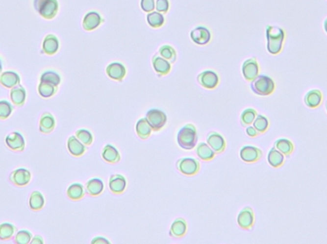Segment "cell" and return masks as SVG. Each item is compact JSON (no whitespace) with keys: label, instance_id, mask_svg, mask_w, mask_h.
I'll list each match as a JSON object with an SVG mask.
<instances>
[{"label":"cell","instance_id":"6da1fadb","mask_svg":"<svg viewBox=\"0 0 327 244\" xmlns=\"http://www.w3.org/2000/svg\"><path fill=\"white\" fill-rule=\"evenodd\" d=\"M286 34L284 29L277 26L268 25L266 27L267 50L271 55H278L283 49Z\"/></svg>","mask_w":327,"mask_h":244},{"label":"cell","instance_id":"7a4b0ae2","mask_svg":"<svg viewBox=\"0 0 327 244\" xmlns=\"http://www.w3.org/2000/svg\"><path fill=\"white\" fill-rule=\"evenodd\" d=\"M197 130L192 123L184 125L177 133V143L183 149H193L197 144Z\"/></svg>","mask_w":327,"mask_h":244},{"label":"cell","instance_id":"3957f363","mask_svg":"<svg viewBox=\"0 0 327 244\" xmlns=\"http://www.w3.org/2000/svg\"><path fill=\"white\" fill-rule=\"evenodd\" d=\"M251 89L259 96H269L276 89V83L266 75H258L254 80L251 81Z\"/></svg>","mask_w":327,"mask_h":244},{"label":"cell","instance_id":"277c9868","mask_svg":"<svg viewBox=\"0 0 327 244\" xmlns=\"http://www.w3.org/2000/svg\"><path fill=\"white\" fill-rule=\"evenodd\" d=\"M35 10L45 20H53L58 12L57 0H34Z\"/></svg>","mask_w":327,"mask_h":244},{"label":"cell","instance_id":"5b68a950","mask_svg":"<svg viewBox=\"0 0 327 244\" xmlns=\"http://www.w3.org/2000/svg\"><path fill=\"white\" fill-rule=\"evenodd\" d=\"M146 118L148 120V122H150L151 126L152 127L153 131H160L167 123V115L164 111L160 110V109H151L147 112Z\"/></svg>","mask_w":327,"mask_h":244},{"label":"cell","instance_id":"8992f818","mask_svg":"<svg viewBox=\"0 0 327 244\" xmlns=\"http://www.w3.org/2000/svg\"><path fill=\"white\" fill-rule=\"evenodd\" d=\"M176 167L182 174L194 176L200 170V163L194 158H181L176 163Z\"/></svg>","mask_w":327,"mask_h":244},{"label":"cell","instance_id":"52a82bcc","mask_svg":"<svg viewBox=\"0 0 327 244\" xmlns=\"http://www.w3.org/2000/svg\"><path fill=\"white\" fill-rule=\"evenodd\" d=\"M32 179V174L30 171L24 168H19L11 172L9 176V180L11 183L17 187H25L30 183Z\"/></svg>","mask_w":327,"mask_h":244},{"label":"cell","instance_id":"ba28073f","mask_svg":"<svg viewBox=\"0 0 327 244\" xmlns=\"http://www.w3.org/2000/svg\"><path fill=\"white\" fill-rule=\"evenodd\" d=\"M240 158L246 163H255L262 157V150L254 146H244L240 149Z\"/></svg>","mask_w":327,"mask_h":244},{"label":"cell","instance_id":"9c48e42d","mask_svg":"<svg viewBox=\"0 0 327 244\" xmlns=\"http://www.w3.org/2000/svg\"><path fill=\"white\" fill-rule=\"evenodd\" d=\"M197 81L199 82V84L203 86L204 88L214 89L219 84V77L215 72L211 71V70H207L198 75Z\"/></svg>","mask_w":327,"mask_h":244},{"label":"cell","instance_id":"30bf717a","mask_svg":"<svg viewBox=\"0 0 327 244\" xmlns=\"http://www.w3.org/2000/svg\"><path fill=\"white\" fill-rule=\"evenodd\" d=\"M237 224L243 230H251L254 224V214L251 207H245L237 217Z\"/></svg>","mask_w":327,"mask_h":244},{"label":"cell","instance_id":"8fae6325","mask_svg":"<svg viewBox=\"0 0 327 244\" xmlns=\"http://www.w3.org/2000/svg\"><path fill=\"white\" fill-rule=\"evenodd\" d=\"M242 73L247 81H252L259 75V65L255 58H252L243 62Z\"/></svg>","mask_w":327,"mask_h":244},{"label":"cell","instance_id":"7c38bea8","mask_svg":"<svg viewBox=\"0 0 327 244\" xmlns=\"http://www.w3.org/2000/svg\"><path fill=\"white\" fill-rule=\"evenodd\" d=\"M6 146L13 151L21 152L25 149V139L20 132H12L5 138Z\"/></svg>","mask_w":327,"mask_h":244},{"label":"cell","instance_id":"4fadbf2b","mask_svg":"<svg viewBox=\"0 0 327 244\" xmlns=\"http://www.w3.org/2000/svg\"><path fill=\"white\" fill-rule=\"evenodd\" d=\"M191 39L198 45H205L211 41L212 35L209 29L203 26H199L191 32Z\"/></svg>","mask_w":327,"mask_h":244},{"label":"cell","instance_id":"5bb4252c","mask_svg":"<svg viewBox=\"0 0 327 244\" xmlns=\"http://www.w3.org/2000/svg\"><path fill=\"white\" fill-rule=\"evenodd\" d=\"M207 142H208V145L212 147V150L217 154L222 153L226 148L225 139L223 138V136L221 134H219L215 131H212L208 134Z\"/></svg>","mask_w":327,"mask_h":244},{"label":"cell","instance_id":"9a60e30c","mask_svg":"<svg viewBox=\"0 0 327 244\" xmlns=\"http://www.w3.org/2000/svg\"><path fill=\"white\" fill-rule=\"evenodd\" d=\"M107 76L115 81H123L126 75V68L121 62H112L106 67Z\"/></svg>","mask_w":327,"mask_h":244},{"label":"cell","instance_id":"2e32d148","mask_svg":"<svg viewBox=\"0 0 327 244\" xmlns=\"http://www.w3.org/2000/svg\"><path fill=\"white\" fill-rule=\"evenodd\" d=\"M152 65H153L154 71L158 74L159 77L168 75L172 70L171 62L157 54L154 55L152 58Z\"/></svg>","mask_w":327,"mask_h":244},{"label":"cell","instance_id":"e0dca14e","mask_svg":"<svg viewBox=\"0 0 327 244\" xmlns=\"http://www.w3.org/2000/svg\"><path fill=\"white\" fill-rule=\"evenodd\" d=\"M59 42L58 39L53 34H49L45 37L42 42V53L48 56H53L58 51Z\"/></svg>","mask_w":327,"mask_h":244},{"label":"cell","instance_id":"ac0fdd59","mask_svg":"<svg viewBox=\"0 0 327 244\" xmlns=\"http://www.w3.org/2000/svg\"><path fill=\"white\" fill-rule=\"evenodd\" d=\"M56 126V120L50 112H44L39 119V131L44 134L51 133Z\"/></svg>","mask_w":327,"mask_h":244},{"label":"cell","instance_id":"d6986e66","mask_svg":"<svg viewBox=\"0 0 327 244\" xmlns=\"http://www.w3.org/2000/svg\"><path fill=\"white\" fill-rule=\"evenodd\" d=\"M67 148L71 155L75 157H80L86 151V146L77 139L76 136H70L67 140Z\"/></svg>","mask_w":327,"mask_h":244},{"label":"cell","instance_id":"ffe728a7","mask_svg":"<svg viewBox=\"0 0 327 244\" xmlns=\"http://www.w3.org/2000/svg\"><path fill=\"white\" fill-rule=\"evenodd\" d=\"M102 22L101 17L97 12H90L85 15L82 21V27L85 31H93L98 28Z\"/></svg>","mask_w":327,"mask_h":244},{"label":"cell","instance_id":"44dd1931","mask_svg":"<svg viewBox=\"0 0 327 244\" xmlns=\"http://www.w3.org/2000/svg\"><path fill=\"white\" fill-rule=\"evenodd\" d=\"M109 189L115 195H121L126 188V179L122 174H113L109 179Z\"/></svg>","mask_w":327,"mask_h":244},{"label":"cell","instance_id":"7402d4cb","mask_svg":"<svg viewBox=\"0 0 327 244\" xmlns=\"http://www.w3.org/2000/svg\"><path fill=\"white\" fill-rule=\"evenodd\" d=\"M324 100V96L321 90L312 89L308 91L304 97V102L309 108H318Z\"/></svg>","mask_w":327,"mask_h":244},{"label":"cell","instance_id":"603a6c76","mask_svg":"<svg viewBox=\"0 0 327 244\" xmlns=\"http://www.w3.org/2000/svg\"><path fill=\"white\" fill-rule=\"evenodd\" d=\"M0 84L5 88H13L20 84V75L13 71H7L0 75Z\"/></svg>","mask_w":327,"mask_h":244},{"label":"cell","instance_id":"cb8c5ba5","mask_svg":"<svg viewBox=\"0 0 327 244\" xmlns=\"http://www.w3.org/2000/svg\"><path fill=\"white\" fill-rule=\"evenodd\" d=\"M10 98L16 106H23L26 101V89L20 84L13 87L10 92Z\"/></svg>","mask_w":327,"mask_h":244},{"label":"cell","instance_id":"d4e9b609","mask_svg":"<svg viewBox=\"0 0 327 244\" xmlns=\"http://www.w3.org/2000/svg\"><path fill=\"white\" fill-rule=\"evenodd\" d=\"M187 229H188V226L184 219H181V218L176 219L171 226L170 235L175 239L183 238L187 234Z\"/></svg>","mask_w":327,"mask_h":244},{"label":"cell","instance_id":"484cf974","mask_svg":"<svg viewBox=\"0 0 327 244\" xmlns=\"http://www.w3.org/2000/svg\"><path fill=\"white\" fill-rule=\"evenodd\" d=\"M101 156L105 162L110 163V164H115L121 160V155L119 150L116 148L114 146L107 144L103 149Z\"/></svg>","mask_w":327,"mask_h":244},{"label":"cell","instance_id":"4316f807","mask_svg":"<svg viewBox=\"0 0 327 244\" xmlns=\"http://www.w3.org/2000/svg\"><path fill=\"white\" fill-rule=\"evenodd\" d=\"M103 189H104L103 182L99 178L90 179L85 185V193L90 196H98L101 195Z\"/></svg>","mask_w":327,"mask_h":244},{"label":"cell","instance_id":"83f0119b","mask_svg":"<svg viewBox=\"0 0 327 244\" xmlns=\"http://www.w3.org/2000/svg\"><path fill=\"white\" fill-rule=\"evenodd\" d=\"M152 131H153L152 127L151 126L150 122H148L147 118H142L138 120V122L136 123V132L139 138L143 140L148 139Z\"/></svg>","mask_w":327,"mask_h":244},{"label":"cell","instance_id":"f1b7e54d","mask_svg":"<svg viewBox=\"0 0 327 244\" xmlns=\"http://www.w3.org/2000/svg\"><path fill=\"white\" fill-rule=\"evenodd\" d=\"M196 153L200 159L203 161H212L215 156V152L212 150V147L206 143H200L196 146Z\"/></svg>","mask_w":327,"mask_h":244},{"label":"cell","instance_id":"f546056e","mask_svg":"<svg viewBox=\"0 0 327 244\" xmlns=\"http://www.w3.org/2000/svg\"><path fill=\"white\" fill-rule=\"evenodd\" d=\"M45 205V199L42 194L39 191H34L30 195L29 198V207L34 212H39Z\"/></svg>","mask_w":327,"mask_h":244},{"label":"cell","instance_id":"4dcf8cb0","mask_svg":"<svg viewBox=\"0 0 327 244\" xmlns=\"http://www.w3.org/2000/svg\"><path fill=\"white\" fill-rule=\"evenodd\" d=\"M67 196L69 199L73 201H77L83 198L85 195V191L83 189V186L80 183H74L70 185L67 189Z\"/></svg>","mask_w":327,"mask_h":244},{"label":"cell","instance_id":"1f68e13d","mask_svg":"<svg viewBox=\"0 0 327 244\" xmlns=\"http://www.w3.org/2000/svg\"><path fill=\"white\" fill-rule=\"evenodd\" d=\"M268 163L275 169L280 168L284 164V154H282L275 146L272 147L268 153Z\"/></svg>","mask_w":327,"mask_h":244},{"label":"cell","instance_id":"d6a6232c","mask_svg":"<svg viewBox=\"0 0 327 244\" xmlns=\"http://www.w3.org/2000/svg\"><path fill=\"white\" fill-rule=\"evenodd\" d=\"M38 91L39 94L43 97V98H51L54 95H56V93L58 92V86L45 82V81H40L38 87Z\"/></svg>","mask_w":327,"mask_h":244},{"label":"cell","instance_id":"836d02e7","mask_svg":"<svg viewBox=\"0 0 327 244\" xmlns=\"http://www.w3.org/2000/svg\"><path fill=\"white\" fill-rule=\"evenodd\" d=\"M275 147L278 149L282 154L289 156L293 153L295 146L292 141L286 138H280L275 142Z\"/></svg>","mask_w":327,"mask_h":244},{"label":"cell","instance_id":"e575fe53","mask_svg":"<svg viewBox=\"0 0 327 244\" xmlns=\"http://www.w3.org/2000/svg\"><path fill=\"white\" fill-rule=\"evenodd\" d=\"M17 232V227L12 223L4 222L0 224V240L8 241L12 239Z\"/></svg>","mask_w":327,"mask_h":244},{"label":"cell","instance_id":"d590c367","mask_svg":"<svg viewBox=\"0 0 327 244\" xmlns=\"http://www.w3.org/2000/svg\"><path fill=\"white\" fill-rule=\"evenodd\" d=\"M147 21L151 27L160 28L165 23V18L162 13L159 12H151L147 17Z\"/></svg>","mask_w":327,"mask_h":244},{"label":"cell","instance_id":"8d00e7d4","mask_svg":"<svg viewBox=\"0 0 327 244\" xmlns=\"http://www.w3.org/2000/svg\"><path fill=\"white\" fill-rule=\"evenodd\" d=\"M252 123H253V127L257 130V132L259 134L265 133L268 130L270 126V122L268 118L265 117V116H263V115H260V114L259 115L257 114V116L255 117V119H254V121H253Z\"/></svg>","mask_w":327,"mask_h":244},{"label":"cell","instance_id":"74e56055","mask_svg":"<svg viewBox=\"0 0 327 244\" xmlns=\"http://www.w3.org/2000/svg\"><path fill=\"white\" fill-rule=\"evenodd\" d=\"M159 55L166 59L167 61H170L171 63H174L176 61V51L174 50V47H172L171 45H163L160 47L159 49Z\"/></svg>","mask_w":327,"mask_h":244},{"label":"cell","instance_id":"f35d334b","mask_svg":"<svg viewBox=\"0 0 327 244\" xmlns=\"http://www.w3.org/2000/svg\"><path fill=\"white\" fill-rule=\"evenodd\" d=\"M257 116V112L255 109L253 108H247L245 109L242 114H241V117H240V121H241V124L243 126H248L252 124L255 117Z\"/></svg>","mask_w":327,"mask_h":244},{"label":"cell","instance_id":"ab89813d","mask_svg":"<svg viewBox=\"0 0 327 244\" xmlns=\"http://www.w3.org/2000/svg\"><path fill=\"white\" fill-rule=\"evenodd\" d=\"M40 81H45L51 84H54L56 86H58L60 84L61 81V78L58 75L57 72L54 71H46L44 73L41 74L40 76Z\"/></svg>","mask_w":327,"mask_h":244},{"label":"cell","instance_id":"60d3db41","mask_svg":"<svg viewBox=\"0 0 327 244\" xmlns=\"http://www.w3.org/2000/svg\"><path fill=\"white\" fill-rule=\"evenodd\" d=\"M76 137L84 146H91V144L93 143V135H92V133L89 130L84 129V128L77 130Z\"/></svg>","mask_w":327,"mask_h":244},{"label":"cell","instance_id":"b9f144b4","mask_svg":"<svg viewBox=\"0 0 327 244\" xmlns=\"http://www.w3.org/2000/svg\"><path fill=\"white\" fill-rule=\"evenodd\" d=\"M33 239L32 234L27 230H20L15 236L14 243L17 244H28Z\"/></svg>","mask_w":327,"mask_h":244},{"label":"cell","instance_id":"7bdbcfd3","mask_svg":"<svg viewBox=\"0 0 327 244\" xmlns=\"http://www.w3.org/2000/svg\"><path fill=\"white\" fill-rule=\"evenodd\" d=\"M14 106L6 100L0 101V120L8 119L13 113Z\"/></svg>","mask_w":327,"mask_h":244},{"label":"cell","instance_id":"ee69618b","mask_svg":"<svg viewBox=\"0 0 327 244\" xmlns=\"http://www.w3.org/2000/svg\"><path fill=\"white\" fill-rule=\"evenodd\" d=\"M155 9L157 12L162 14H167L170 9V2L169 0H156L155 2Z\"/></svg>","mask_w":327,"mask_h":244},{"label":"cell","instance_id":"f6af8a7d","mask_svg":"<svg viewBox=\"0 0 327 244\" xmlns=\"http://www.w3.org/2000/svg\"><path fill=\"white\" fill-rule=\"evenodd\" d=\"M141 8L144 12L151 13L155 9V1L154 0H141Z\"/></svg>","mask_w":327,"mask_h":244},{"label":"cell","instance_id":"bcb514c9","mask_svg":"<svg viewBox=\"0 0 327 244\" xmlns=\"http://www.w3.org/2000/svg\"><path fill=\"white\" fill-rule=\"evenodd\" d=\"M246 133H247L248 136H250L252 138H254V137H256V136L259 134V133L257 132V130H256L253 126H248V127L246 128Z\"/></svg>","mask_w":327,"mask_h":244},{"label":"cell","instance_id":"7dc6e473","mask_svg":"<svg viewBox=\"0 0 327 244\" xmlns=\"http://www.w3.org/2000/svg\"><path fill=\"white\" fill-rule=\"evenodd\" d=\"M92 244H109V242L107 240H104L101 237H98L95 240L92 241Z\"/></svg>","mask_w":327,"mask_h":244},{"label":"cell","instance_id":"c3c4849f","mask_svg":"<svg viewBox=\"0 0 327 244\" xmlns=\"http://www.w3.org/2000/svg\"><path fill=\"white\" fill-rule=\"evenodd\" d=\"M30 244H43V240H42V238H41L40 236H36L35 238H33V239H32V241H31V243H30Z\"/></svg>","mask_w":327,"mask_h":244},{"label":"cell","instance_id":"681fc988","mask_svg":"<svg viewBox=\"0 0 327 244\" xmlns=\"http://www.w3.org/2000/svg\"><path fill=\"white\" fill-rule=\"evenodd\" d=\"M324 28H325V31L327 34V18L326 19V21L324 22Z\"/></svg>","mask_w":327,"mask_h":244},{"label":"cell","instance_id":"f907efd6","mask_svg":"<svg viewBox=\"0 0 327 244\" xmlns=\"http://www.w3.org/2000/svg\"><path fill=\"white\" fill-rule=\"evenodd\" d=\"M2 72V61L0 60V73Z\"/></svg>","mask_w":327,"mask_h":244},{"label":"cell","instance_id":"816d5d0a","mask_svg":"<svg viewBox=\"0 0 327 244\" xmlns=\"http://www.w3.org/2000/svg\"><path fill=\"white\" fill-rule=\"evenodd\" d=\"M326 107H327V103H326Z\"/></svg>","mask_w":327,"mask_h":244}]
</instances>
